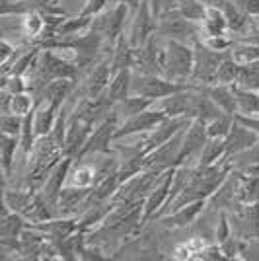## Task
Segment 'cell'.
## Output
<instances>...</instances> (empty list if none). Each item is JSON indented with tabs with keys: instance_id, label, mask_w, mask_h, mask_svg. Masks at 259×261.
<instances>
[{
	"instance_id": "6da1fadb",
	"label": "cell",
	"mask_w": 259,
	"mask_h": 261,
	"mask_svg": "<svg viewBox=\"0 0 259 261\" xmlns=\"http://www.w3.org/2000/svg\"><path fill=\"white\" fill-rule=\"evenodd\" d=\"M154 33L166 41H184L195 45V41H199L201 37V23L185 18L177 8H172L158 16Z\"/></svg>"
},
{
	"instance_id": "7a4b0ae2",
	"label": "cell",
	"mask_w": 259,
	"mask_h": 261,
	"mask_svg": "<svg viewBox=\"0 0 259 261\" xmlns=\"http://www.w3.org/2000/svg\"><path fill=\"white\" fill-rule=\"evenodd\" d=\"M195 63V49L191 43L184 41H166L164 57V76L172 82L191 84Z\"/></svg>"
},
{
	"instance_id": "3957f363",
	"label": "cell",
	"mask_w": 259,
	"mask_h": 261,
	"mask_svg": "<svg viewBox=\"0 0 259 261\" xmlns=\"http://www.w3.org/2000/svg\"><path fill=\"white\" fill-rule=\"evenodd\" d=\"M131 12L133 10H131L129 4L109 2L108 8H103L99 14L92 18V30L99 33L108 41L109 47H113L115 41L125 33V23H127Z\"/></svg>"
},
{
	"instance_id": "277c9868",
	"label": "cell",
	"mask_w": 259,
	"mask_h": 261,
	"mask_svg": "<svg viewBox=\"0 0 259 261\" xmlns=\"http://www.w3.org/2000/svg\"><path fill=\"white\" fill-rule=\"evenodd\" d=\"M195 84H179L172 82L162 74H141V72H133L131 78V96H142L148 99H160L166 96H172L177 92H184L193 88Z\"/></svg>"
},
{
	"instance_id": "5b68a950",
	"label": "cell",
	"mask_w": 259,
	"mask_h": 261,
	"mask_svg": "<svg viewBox=\"0 0 259 261\" xmlns=\"http://www.w3.org/2000/svg\"><path fill=\"white\" fill-rule=\"evenodd\" d=\"M195 63H193V74H191V84L195 86H213L216 84V72L224 53L209 49L203 41H195Z\"/></svg>"
},
{
	"instance_id": "8992f818",
	"label": "cell",
	"mask_w": 259,
	"mask_h": 261,
	"mask_svg": "<svg viewBox=\"0 0 259 261\" xmlns=\"http://www.w3.org/2000/svg\"><path fill=\"white\" fill-rule=\"evenodd\" d=\"M232 236L246 242H259V201L226 211Z\"/></svg>"
},
{
	"instance_id": "52a82bcc",
	"label": "cell",
	"mask_w": 259,
	"mask_h": 261,
	"mask_svg": "<svg viewBox=\"0 0 259 261\" xmlns=\"http://www.w3.org/2000/svg\"><path fill=\"white\" fill-rule=\"evenodd\" d=\"M111 63H109V55L106 59H101L94 68H90L82 78H78L76 82L74 94L78 98H99L106 90H108L109 82H111Z\"/></svg>"
},
{
	"instance_id": "ba28073f",
	"label": "cell",
	"mask_w": 259,
	"mask_h": 261,
	"mask_svg": "<svg viewBox=\"0 0 259 261\" xmlns=\"http://www.w3.org/2000/svg\"><path fill=\"white\" fill-rule=\"evenodd\" d=\"M184 135L185 129L179 130L175 137L170 141L160 144L158 148H154L152 152L144 156V170H158V172H166L173 166L179 164V156H182V146H184Z\"/></svg>"
},
{
	"instance_id": "9c48e42d",
	"label": "cell",
	"mask_w": 259,
	"mask_h": 261,
	"mask_svg": "<svg viewBox=\"0 0 259 261\" xmlns=\"http://www.w3.org/2000/svg\"><path fill=\"white\" fill-rule=\"evenodd\" d=\"M156 22L158 18L154 16L148 0H142L139 4L137 10H133L129 20V30H127V37L133 47H139V45L146 43L150 39L154 32H156Z\"/></svg>"
},
{
	"instance_id": "30bf717a",
	"label": "cell",
	"mask_w": 259,
	"mask_h": 261,
	"mask_svg": "<svg viewBox=\"0 0 259 261\" xmlns=\"http://www.w3.org/2000/svg\"><path fill=\"white\" fill-rule=\"evenodd\" d=\"M173 172H175V166L170 168V170H166V172L160 175L158 184L154 185L152 191L146 195V199H144V208H142V218H144V222L152 220V218L162 211L164 205L168 203V197H170V189H172V181H173Z\"/></svg>"
},
{
	"instance_id": "8fae6325",
	"label": "cell",
	"mask_w": 259,
	"mask_h": 261,
	"mask_svg": "<svg viewBox=\"0 0 259 261\" xmlns=\"http://www.w3.org/2000/svg\"><path fill=\"white\" fill-rule=\"evenodd\" d=\"M92 130H94V125L84 119H80L78 115L72 113V109H70V117H68V127H66V139H65V156L76 158L78 154L82 152V148L86 146Z\"/></svg>"
},
{
	"instance_id": "7c38bea8",
	"label": "cell",
	"mask_w": 259,
	"mask_h": 261,
	"mask_svg": "<svg viewBox=\"0 0 259 261\" xmlns=\"http://www.w3.org/2000/svg\"><path fill=\"white\" fill-rule=\"evenodd\" d=\"M164 119H166V115H164L162 111H158V109L154 108L144 109L142 113H139V115H135V117H131L127 121H123L119 125V129L115 130V139L127 137V135H135V133H150Z\"/></svg>"
},
{
	"instance_id": "4fadbf2b",
	"label": "cell",
	"mask_w": 259,
	"mask_h": 261,
	"mask_svg": "<svg viewBox=\"0 0 259 261\" xmlns=\"http://www.w3.org/2000/svg\"><path fill=\"white\" fill-rule=\"evenodd\" d=\"M209 141V133H206V121L193 117L189 123V127L185 129L184 135V146H182V156L179 162L187 158H199V152L203 150V146Z\"/></svg>"
},
{
	"instance_id": "5bb4252c",
	"label": "cell",
	"mask_w": 259,
	"mask_h": 261,
	"mask_svg": "<svg viewBox=\"0 0 259 261\" xmlns=\"http://www.w3.org/2000/svg\"><path fill=\"white\" fill-rule=\"evenodd\" d=\"M206 207V201H193V203H189V205H184V207L175 208L173 213L170 215H166V217L158 218L160 220V224H162L164 228H187V226H191L195 220L199 218V215L203 213V208Z\"/></svg>"
},
{
	"instance_id": "9a60e30c",
	"label": "cell",
	"mask_w": 259,
	"mask_h": 261,
	"mask_svg": "<svg viewBox=\"0 0 259 261\" xmlns=\"http://www.w3.org/2000/svg\"><path fill=\"white\" fill-rule=\"evenodd\" d=\"M59 109H61V106H57L53 101H47V99H39L35 103V109H33V129H35L37 139L49 135L53 130L55 121L59 117Z\"/></svg>"
},
{
	"instance_id": "2e32d148",
	"label": "cell",
	"mask_w": 259,
	"mask_h": 261,
	"mask_svg": "<svg viewBox=\"0 0 259 261\" xmlns=\"http://www.w3.org/2000/svg\"><path fill=\"white\" fill-rule=\"evenodd\" d=\"M255 142H259V135L255 130H251L249 127H246L244 123L234 117V125H232V130L226 137V156H232V154H238L242 150H248L249 146H253Z\"/></svg>"
},
{
	"instance_id": "e0dca14e",
	"label": "cell",
	"mask_w": 259,
	"mask_h": 261,
	"mask_svg": "<svg viewBox=\"0 0 259 261\" xmlns=\"http://www.w3.org/2000/svg\"><path fill=\"white\" fill-rule=\"evenodd\" d=\"M74 90H76L74 78H55V80H51V82L45 86L39 99H47V101H53L57 106H63L66 99L74 94ZM39 99H37V101H39ZM37 101H35V103H37Z\"/></svg>"
},
{
	"instance_id": "ac0fdd59",
	"label": "cell",
	"mask_w": 259,
	"mask_h": 261,
	"mask_svg": "<svg viewBox=\"0 0 259 261\" xmlns=\"http://www.w3.org/2000/svg\"><path fill=\"white\" fill-rule=\"evenodd\" d=\"M133 57H135V47L131 45L127 33H123L117 41H115L113 49H111V55H109L111 72L115 74V72L125 70V68H131V70H133Z\"/></svg>"
},
{
	"instance_id": "d6986e66",
	"label": "cell",
	"mask_w": 259,
	"mask_h": 261,
	"mask_svg": "<svg viewBox=\"0 0 259 261\" xmlns=\"http://www.w3.org/2000/svg\"><path fill=\"white\" fill-rule=\"evenodd\" d=\"M205 90H206V94L211 96V99H213L224 113L236 117L238 99H236V92H234V86H232V84H213V86H205Z\"/></svg>"
},
{
	"instance_id": "ffe728a7",
	"label": "cell",
	"mask_w": 259,
	"mask_h": 261,
	"mask_svg": "<svg viewBox=\"0 0 259 261\" xmlns=\"http://www.w3.org/2000/svg\"><path fill=\"white\" fill-rule=\"evenodd\" d=\"M236 174V195L238 201L242 205H248V203H257L259 201V175H249L244 172H238Z\"/></svg>"
},
{
	"instance_id": "44dd1931",
	"label": "cell",
	"mask_w": 259,
	"mask_h": 261,
	"mask_svg": "<svg viewBox=\"0 0 259 261\" xmlns=\"http://www.w3.org/2000/svg\"><path fill=\"white\" fill-rule=\"evenodd\" d=\"M201 37H211V35H226L228 32V22L224 12L220 8H206L205 16L201 20Z\"/></svg>"
},
{
	"instance_id": "7402d4cb",
	"label": "cell",
	"mask_w": 259,
	"mask_h": 261,
	"mask_svg": "<svg viewBox=\"0 0 259 261\" xmlns=\"http://www.w3.org/2000/svg\"><path fill=\"white\" fill-rule=\"evenodd\" d=\"M131 78H133L131 68L119 70L111 76V82H109L108 90H106V96H108L113 106L131 96Z\"/></svg>"
},
{
	"instance_id": "603a6c76",
	"label": "cell",
	"mask_w": 259,
	"mask_h": 261,
	"mask_svg": "<svg viewBox=\"0 0 259 261\" xmlns=\"http://www.w3.org/2000/svg\"><path fill=\"white\" fill-rule=\"evenodd\" d=\"M18 150H20V137L2 133V137H0V154H2V175H4V181L10 177Z\"/></svg>"
},
{
	"instance_id": "cb8c5ba5",
	"label": "cell",
	"mask_w": 259,
	"mask_h": 261,
	"mask_svg": "<svg viewBox=\"0 0 259 261\" xmlns=\"http://www.w3.org/2000/svg\"><path fill=\"white\" fill-rule=\"evenodd\" d=\"M148 108H152V99L142 98V96H129V98H125L123 101L115 103V106H113V111L117 113L119 121L123 123V121L139 115V113H142L144 109H148Z\"/></svg>"
},
{
	"instance_id": "d4e9b609",
	"label": "cell",
	"mask_w": 259,
	"mask_h": 261,
	"mask_svg": "<svg viewBox=\"0 0 259 261\" xmlns=\"http://www.w3.org/2000/svg\"><path fill=\"white\" fill-rule=\"evenodd\" d=\"M224 158H226V139H209L203 150L199 152L197 164L199 168H206V166L218 164Z\"/></svg>"
},
{
	"instance_id": "484cf974",
	"label": "cell",
	"mask_w": 259,
	"mask_h": 261,
	"mask_svg": "<svg viewBox=\"0 0 259 261\" xmlns=\"http://www.w3.org/2000/svg\"><path fill=\"white\" fill-rule=\"evenodd\" d=\"M234 92H236L238 99V113L240 115H259V92L257 90H246V88H240L236 84Z\"/></svg>"
},
{
	"instance_id": "4316f807",
	"label": "cell",
	"mask_w": 259,
	"mask_h": 261,
	"mask_svg": "<svg viewBox=\"0 0 259 261\" xmlns=\"http://www.w3.org/2000/svg\"><path fill=\"white\" fill-rule=\"evenodd\" d=\"M224 16H226V22H228V32L230 35H238L242 33L249 23H251V16H248L244 10H240L234 2L228 0L226 6H224Z\"/></svg>"
},
{
	"instance_id": "83f0119b",
	"label": "cell",
	"mask_w": 259,
	"mask_h": 261,
	"mask_svg": "<svg viewBox=\"0 0 259 261\" xmlns=\"http://www.w3.org/2000/svg\"><path fill=\"white\" fill-rule=\"evenodd\" d=\"M236 86L246 88V90H257L259 92V61L240 65V68H238Z\"/></svg>"
},
{
	"instance_id": "f1b7e54d",
	"label": "cell",
	"mask_w": 259,
	"mask_h": 261,
	"mask_svg": "<svg viewBox=\"0 0 259 261\" xmlns=\"http://www.w3.org/2000/svg\"><path fill=\"white\" fill-rule=\"evenodd\" d=\"M238 68H240V65L232 57V51H226L222 61H220L218 72H216V84H236Z\"/></svg>"
},
{
	"instance_id": "f546056e",
	"label": "cell",
	"mask_w": 259,
	"mask_h": 261,
	"mask_svg": "<svg viewBox=\"0 0 259 261\" xmlns=\"http://www.w3.org/2000/svg\"><path fill=\"white\" fill-rule=\"evenodd\" d=\"M228 164L232 170H246L249 166H255L259 164V142H255L253 146H249L248 150H242L238 154L226 156Z\"/></svg>"
},
{
	"instance_id": "4dcf8cb0",
	"label": "cell",
	"mask_w": 259,
	"mask_h": 261,
	"mask_svg": "<svg viewBox=\"0 0 259 261\" xmlns=\"http://www.w3.org/2000/svg\"><path fill=\"white\" fill-rule=\"evenodd\" d=\"M232 125H234V117L228 115V113H222L215 119L206 121V133H209V139H226L232 130Z\"/></svg>"
},
{
	"instance_id": "1f68e13d",
	"label": "cell",
	"mask_w": 259,
	"mask_h": 261,
	"mask_svg": "<svg viewBox=\"0 0 259 261\" xmlns=\"http://www.w3.org/2000/svg\"><path fill=\"white\" fill-rule=\"evenodd\" d=\"M173 8H177L185 18L193 22H201L206 12V6L201 0H173Z\"/></svg>"
},
{
	"instance_id": "d6a6232c",
	"label": "cell",
	"mask_w": 259,
	"mask_h": 261,
	"mask_svg": "<svg viewBox=\"0 0 259 261\" xmlns=\"http://www.w3.org/2000/svg\"><path fill=\"white\" fill-rule=\"evenodd\" d=\"M230 51H232V57L236 59L238 65H246V63L259 61V45L234 41V47H232Z\"/></svg>"
},
{
	"instance_id": "836d02e7",
	"label": "cell",
	"mask_w": 259,
	"mask_h": 261,
	"mask_svg": "<svg viewBox=\"0 0 259 261\" xmlns=\"http://www.w3.org/2000/svg\"><path fill=\"white\" fill-rule=\"evenodd\" d=\"M248 242L246 240H240L236 236H230L228 240H224L220 244V250L224 259H244V251H246Z\"/></svg>"
},
{
	"instance_id": "e575fe53",
	"label": "cell",
	"mask_w": 259,
	"mask_h": 261,
	"mask_svg": "<svg viewBox=\"0 0 259 261\" xmlns=\"http://www.w3.org/2000/svg\"><path fill=\"white\" fill-rule=\"evenodd\" d=\"M33 109H35V98L30 92H22V94H14L12 98V113L16 115H30Z\"/></svg>"
},
{
	"instance_id": "d590c367",
	"label": "cell",
	"mask_w": 259,
	"mask_h": 261,
	"mask_svg": "<svg viewBox=\"0 0 259 261\" xmlns=\"http://www.w3.org/2000/svg\"><path fill=\"white\" fill-rule=\"evenodd\" d=\"M22 127H23L22 115H16V113H4V115H0V129H2V133L20 137Z\"/></svg>"
},
{
	"instance_id": "8d00e7d4",
	"label": "cell",
	"mask_w": 259,
	"mask_h": 261,
	"mask_svg": "<svg viewBox=\"0 0 259 261\" xmlns=\"http://www.w3.org/2000/svg\"><path fill=\"white\" fill-rule=\"evenodd\" d=\"M199 41H203L209 49L220 51V53L230 51V49L234 47V37H232L230 33H226V35H211V37H203V39H199Z\"/></svg>"
},
{
	"instance_id": "74e56055",
	"label": "cell",
	"mask_w": 259,
	"mask_h": 261,
	"mask_svg": "<svg viewBox=\"0 0 259 261\" xmlns=\"http://www.w3.org/2000/svg\"><path fill=\"white\" fill-rule=\"evenodd\" d=\"M232 236V226H230V218H228V213L222 211L220 213V218L216 222V230H215V240L216 244H222L224 240H228Z\"/></svg>"
},
{
	"instance_id": "f35d334b",
	"label": "cell",
	"mask_w": 259,
	"mask_h": 261,
	"mask_svg": "<svg viewBox=\"0 0 259 261\" xmlns=\"http://www.w3.org/2000/svg\"><path fill=\"white\" fill-rule=\"evenodd\" d=\"M109 2H111V0H84V2H82V8H80V12H78L76 16H88V18H94V16L99 14L103 8H108Z\"/></svg>"
},
{
	"instance_id": "ab89813d",
	"label": "cell",
	"mask_w": 259,
	"mask_h": 261,
	"mask_svg": "<svg viewBox=\"0 0 259 261\" xmlns=\"http://www.w3.org/2000/svg\"><path fill=\"white\" fill-rule=\"evenodd\" d=\"M195 259L199 261H216V259H224V255H222V250H220V244H206L203 250L197 253V257Z\"/></svg>"
},
{
	"instance_id": "60d3db41",
	"label": "cell",
	"mask_w": 259,
	"mask_h": 261,
	"mask_svg": "<svg viewBox=\"0 0 259 261\" xmlns=\"http://www.w3.org/2000/svg\"><path fill=\"white\" fill-rule=\"evenodd\" d=\"M251 18H259V0H230Z\"/></svg>"
},
{
	"instance_id": "b9f144b4",
	"label": "cell",
	"mask_w": 259,
	"mask_h": 261,
	"mask_svg": "<svg viewBox=\"0 0 259 261\" xmlns=\"http://www.w3.org/2000/svg\"><path fill=\"white\" fill-rule=\"evenodd\" d=\"M12 98H14V94L2 88V92H0V115L12 113Z\"/></svg>"
},
{
	"instance_id": "7bdbcfd3",
	"label": "cell",
	"mask_w": 259,
	"mask_h": 261,
	"mask_svg": "<svg viewBox=\"0 0 259 261\" xmlns=\"http://www.w3.org/2000/svg\"><path fill=\"white\" fill-rule=\"evenodd\" d=\"M236 119L240 121V123H244L246 127H249L251 130H255L259 135V115H240V113H238Z\"/></svg>"
},
{
	"instance_id": "ee69618b",
	"label": "cell",
	"mask_w": 259,
	"mask_h": 261,
	"mask_svg": "<svg viewBox=\"0 0 259 261\" xmlns=\"http://www.w3.org/2000/svg\"><path fill=\"white\" fill-rule=\"evenodd\" d=\"M201 2L205 4L206 8H220V10H224L228 0H201Z\"/></svg>"
}]
</instances>
